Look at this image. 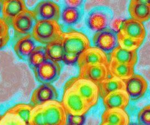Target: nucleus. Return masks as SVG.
Segmentation results:
<instances>
[{
	"instance_id": "ddd939ff",
	"label": "nucleus",
	"mask_w": 150,
	"mask_h": 125,
	"mask_svg": "<svg viewBox=\"0 0 150 125\" xmlns=\"http://www.w3.org/2000/svg\"><path fill=\"white\" fill-rule=\"evenodd\" d=\"M79 68L86 65L103 64L108 67L109 57L102 50L96 47H90L79 56L77 61Z\"/></svg>"
},
{
	"instance_id": "c756f323",
	"label": "nucleus",
	"mask_w": 150,
	"mask_h": 125,
	"mask_svg": "<svg viewBox=\"0 0 150 125\" xmlns=\"http://www.w3.org/2000/svg\"><path fill=\"white\" fill-rule=\"evenodd\" d=\"M0 125H27L18 116L6 112L0 119Z\"/></svg>"
},
{
	"instance_id": "b1692460",
	"label": "nucleus",
	"mask_w": 150,
	"mask_h": 125,
	"mask_svg": "<svg viewBox=\"0 0 150 125\" xmlns=\"http://www.w3.org/2000/svg\"><path fill=\"white\" fill-rule=\"evenodd\" d=\"M45 49L47 59L57 62L62 61L64 55L62 38L56 41L46 45Z\"/></svg>"
},
{
	"instance_id": "423d86ee",
	"label": "nucleus",
	"mask_w": 150,
	"mask_h": 125,
	"mask_svg": "<svg viewBox=\"0 0 150 125\" xmlns=\"http://www.w3.org/2000/svg\"><path fill=\"white\" fill-rule=\"evenodd\" d=\"M62 66L59 62L47 59L33 70L36 80L42 84H51L60 77Z\"/></svg>"
},
{
	"instance_id": "4be33fe9",
	"label": "nucleus",
	"mask_w": 150,
	"mask_h": 125,
	"mask_svg": "<svg viewBox=\"0 0 150 125\" xmlns=\"http://www.w3.org/2000/svg\"><path fill=\"white\" fill-rule=\"evenodd\" d=\"M98 86L100 97L102 99L111 92L125 89L124 81L115 77H110L100 83Z\"/></svg>"
},
{
	"instance_id": "7ed1b4c3",
	"label": "nucleus",
	"mask_w": 150,
	"mask_h": 125,
	"mask_svg": "<svg viewBox=\"0 0 150 125\" xmlns=\"http://www.w3.org/2000/svg\"><path fill=\"white\" fill-rule=\"evenodd\" d=\"M65 85L71 86L84 99L91 108L98 103L100 92L98 86L88 80L75 77L70 79Z\"/></svg>"
},
{
	"instance_id": "a211bd4d",
	"label": "nucleus",
	"mask_w": 150,
	"mask_h": 125,
	"mask_svg": "<svg viewBox=\"0 0 150 125\" xmlns=\"http://www.w3.org/2000/svg\"><path fill=\"white\" fill-rule=\"evenodd\" d=\"M27 9L25 2L23 0L2 1V18L7 24H11V21L22 11Z\"/></svg>"
},
{
	"instance_id": "a19ab883",
	"label": "nucleus",
	"mask_w": 150,
	"mask_h": 125,
	"mask_svg": "<svg viewBox=\"0 0 150 125\" xmlns=\"http://www.w3.org/2000/svg\"><path fill=\"white\" fill-rule=\"evenodd\" d=\"M2 118V115H0V119Z\"/></svg>"
},
{
	"instance_id": "f8f14e48",
	"label": "nucleus",
	"mask_w": 150,
	"mask_h": 125,
	"mask_svg": "<svg viewBox=\"0 0 150 125\" xmlns=\"http://www.w3.org/2000/svg\"><path fill=\"white\" fill-rule=\"evenodd\" d=\"M125 86V90L133 101L139 100L147 92L148 83L142 76L134 74L129 79L124 81Z\"/></svg>"
},
{
	"instance_id": "7c9ffc66",
	"label": "nucleus",
	"mask_w": 150,
	"mask_h": 125,
	"mask_svg": "<svg viewBox=\"0 0 150 125\" xmlns=\"http://www.w3.org/2000/svg\"><path fill=\"white\" fill-rule=\"evenodd\" d=\"M139 125H150V105L149 104L141 109L138 114Z\"/></svg>"
},
{
	"instance_id": "9b49d317",
	"label": "nucleus",
	"mask_w": 150,
	"mask_h": 125,
	"mask_svg": "<svg viewBox=\"0 0 150 125\" xmlns=\"http://www.w3.org/2000/svg\"><path fill=\"white\" fill-rule=\"evenodd\" d=\"M95 47L110 54L118 46L116 33L110 28L96 32L92 38Z\"/></svg>"
},
{
	"instance_id": "2eb2a0df",
	"label": "nucleus",
	"mask_w": 150,
	"mask_h": 125,
	"mask_svg": "<svg viewBox=\"0 0 150 125\" xmlns=\"http://www.w3.org/2000/svg\"><path fill=\"white\" fill-rule=\"evenodd\" d=\"M120 32L138 41H143L146 36V30L143 23L132 18L124 21Z\"/></svg>"
},
{
	"instance_id": "58836bf2",
	"label": "nucleus",
	"mask_w": 150,
	"mask_h": 125,
	"mask_svg": "<svg viewBox=\"0 0 150 125\" xmlns=\"http://www.w3.org/2000/svg\"><path fill=\"white\" fill-rule=\"evenodd\" d=\"M100 125H112V124H109V123H104V122H102Z\"/></svg>"
},
{
	"instance_id": "f3484780",
	"label": "nucleus",
	"mask_w": 150,
	"mask_h": 125,
	"mask_svg": "<svg viewBox=\"0 0 150 125\" xmlns=\"http://www.w3.org/2000/svg\"><path fill=\"white\" fill-rule=\"evenodd\" d=\"M128 10L132 19L143 23L150 19V2L132 0L130 2Z\"/></svg>"
},
{
	"instance_id": "cd10ccee",
	"label": "nucleus",
	"mask_w": 150,
	"mask_h": 125,
	"mask_svg": "<svg viewBox=\"0 0 150 125\" xmlns=\"http://www.w3.org/2000/svg\"><path fill=\"white\" fill-rule=\"evenodd\" d=\"M118 46L128 51H137L141 46L143 41L133 40L122 35L120 32L116 34Z\"/></svg>"
},
{
	"instance_id": "a878e982",
	"label": "nucleus",
	"mask_w": 150,
	"mask_h": 125,
	"mask_svg": "<svg viewBox=\"0 0 150 125\" xmlns=\"http://www.w3.org/2000/svg\"><path fill=\"white\" fill-rule=\"evenodd\" d=\"M47 59L45 46H37L29 56L27 60L30 68L33 70Z\"/></svg>"
},
{
	"instance_id": "473e14b6",
	"label": "nucleus",
	"mask_w": 150,
	"mask_h": 125,
	"mask_svg": "<svg viewBox=\"0 0 150 125\" xmlns=\"http://www.w3.org/2000/svg\"><path fill=\"white\" fill-rule=\"evenodd\" d=\"M86 120L85 115L73 116L68 115V122L69 124L74 125H83Z\"/></svg>"
},
{
	"instance_id": "f704fd0d",
	"label": "nucleus",
	"mask_w": 150,
	"mask_h": 125,
	"mask_svg": "<svg viewBox=\"0 0 150 125\" xmlns=\"http://www.w3.org/2000/svg\"><path fill=\"white\" fill-rule=\"evenodd\" d=\"M9 34V26L2 18L0 17V37Z\"/></svg>"
},
{
	"instance_id": "9d476101",
	"label": "nucleus",
	"mask_w": 150,
	"mask_h": 125,
	"mask_svg": "<svg viewBox=\"0 0 150 125\" xmlns=\"http://www.w3.org/2000/svg\"><path fill=\"white\" fill-rule=\"evenodd\" d=\"M110 77L108 67L105 65H86L79 68V78L91 81L97 85Z\"/></svg>"
},
{
	"instance_id": "bb28decb",
	"label": "nucleus",
	"mask_w": 150,
	"mask_h": 125,
	"mask_svg": "<svg viewBox=\"0 0 150 125\" xmlns=\"http://www.w3.org/2000/svg\"><path fill=\"white\" fill-rule=\"evenodd\" d=\"M33 107L32 104L19 103L9 108L7 112L16 114L28 125L30 113Z\"/></svg>"
},
{
	"instance_id": "393cba45",
	"label": "nucleus",
	"mask_w": 150,
	"mask_h": 125,
	"mask_svg": "<svg viewBox=\"0 0 150 125\" xmlns=\"http://www.w3.org/2000/svg\"><path fill=\"white\" fill-rule=\"evenodd\" d=\"M60 16L65 25L73 26L79 21L82 13L79 9L66 6L63 9Z\"/></svg>"
},
{
	"instance_id": "6ab92c4d",
	"label": "nucleus",
	"mask_w": 150,
	"mask_h": 125,
	"mask_svg": "<svg viewBox=\"0 0 150 125\" xmlns=\"http://www.w3.org/2000/svg\"><path fill=\"white\" fill-rule=\"evenodd\" d=\"M36 46V42L31 34H29L17 40L14 45V50L21 60H27Z\"/></svg>"
},
{
	"instance_id": "39448f33",
	"label": "nucleus",
	"mask_w": 150,
	"mask_h": 125,
	"mask_svg": "<svg viewBox=\"0 0 150 125\" xmlns=\"http://www.w3.org/2000/svg\"><path fill=\"white\" fill-rule=\"evenodd\" d=\"M46 125H67L68 115L61 102L53 100L41 105Z\"/></svg>"
},
{
	"instance_id": "79ce46f5",
	"label": "nucleus",
	"mask_w": 150,
	"mask_h": 125,
	"mask_svg": "<svg viewBox=\"0 0 150 125\" xmlns=\"http://www.w3.org/2000/svg\"><path fill=\"white\" fill-rule=\"evenodd\" d=\"M71 125V124H68V125Z\"/></svg>"
},
{
	"instance_id": "0eeeda50",
	"label": "nucleus",
	"mask_w": 150,
	"mask_h": 125,
	"mask_svg": "<svg viewBox=\"0 0 150 125\" xmlns=\"http://www.w3.org/2000/svg\"><path fill=\"white\" fill-rule=\"evenodd\" d=\"M35 22L33 10L28 9L15 16L10 24L15 32V39L30 34Z\"/></svg>"
},
{
	"instance_id": "f03ea898",
	"label": "nucleus",
	"mask_w": 150,
	"mask_h": 125,
	"mask_svg": "<svg viewBox=\"0 0 150 125\" xmlns=\"http://www.w3.org/2000/svg\"><path fill=\"white\" fill-rule=\"evenodd\" d=\"M61 102L68 115L83 116L91 109L84 99L70 86L65 85Z\"/></svg>"
},
{
	"instance_id": "20e7f679",
	"label": "nucleus",
	"mask_w": 150,
	"mask_h": 125,
	"mask_svg": "<svg viewBox=\"0 0 150 125\" xmlns=\"http://www.w3.org/2000/svg\"><path fill=\"white\" fill-rule=\"evenodd\" d=\"M62 41L64 53L78 56L91 47V42L87 36L78 31L63 32Z\"/></svg>"
},
{
	"instance_id": "f257e3e1",
	"label": "nucleus",
	"mask_w": 150,
	"mask_h": 125,
	"mask_svg": "<svg viewBox=\"0 0 150 125\" xmlns=\"http://www.w3.org/2000/svg\"><path fill=\"white\" fill-rule=\"evenodd\" d=\"M63 32L58 21H37L32 31V36L35 42L48 45L62 38Z\"/></svg>"
},
{
	"instance_id": "c9c22d12",
	"label": "nucleus",
	"mask_w": 150,
	"mask_h": 125,
	"mask_svg": "<svg viewBox=\"0 0 150 125\" xmlns=\"http://www.w3.org/2000/svg\"><path fill=\"white\" fill-rule=\"evenodd\" d=\"M65 4L67 7L79 9L83 5V1L81 0H68L65 1Z\"/></svg>"
},
{
	"instance_id": "4c0bfd02",
	"label": "nucleus",
	"mask_w": 150,
	"mask_h": 125,
	"mask_svg": "<svg viewBox=\"0 0 150 125\" xmlns=\"http://www.w3.org/2000/svg\"><path fill=\"white\" fill-rule=\"evenodd\" d=\"M2 1H0V14L2 12Z\"/></svg>"
},
{
	"instance_id": "6e6552de",
	"label": "nucleus",
	"mask_w": 150,
	"mask_h": 125,
	"mask_svg": "<svg viewBox=\"0 0 150 125\" xmlns=\"http://www.w3.org/2000/svg\"><path fill=\"white\" fill-rule=\"evenodd\" d=\"M111 19V14L108 9L98 7L94 9L89 13L86 23L91 31L97 32L108 28Z\"/></svg>"
},
{
	"instance_id": "1a4fd4ad",
	"label": "nucleus",
	"mask_w": 150,
	"mask_h": 125,
	"mask_svg": "<svg viewBox=\"0 0 150 125\" xmlns=\"http://www.w3.org/2000/svg\"><path fill=\"white\" fill-rule=\"evenodd\" d=\"M36 21H58L61 16L60 6L51 1L39 2L33 10Z\"/></svg>"
},
{
	"instance_id": "72a5a7b5",
	"label": "nucleus",
	"mask_w": 150,
	"mask_h": 125,
	"mask_svg": "<svg viewBox=\"0 0 150 125\" xmlns=\"http://www.w3.org/2000/svg\"><path fill=\"white\" fill-rule=\"evenodd\" d=\"M79 56L73 54L64 53L62 61L66 64L71 65L77 62Z\"/></svg>"
},
{
	"instance_id": "412c9836",
	"label": "nucleus",
	"mask_w": 150,
	"mask_h": 125,
	"mask_svg": "<svg viewBox=\"0 0 150 125\" xmlns=\"http://www.w3.org/2000/svg\"><path fill=\"white\" fill-rule=\"evenodd\" d=\"M102 122L115 125H129L130 117L125 109L115 108L106 109L101 116Z\"/></svg>"
},
{
	"instance_id": "dca6fc26",
	"label": "nucleus",
	"mask_w": 150,
	"mask_h": 125,
	"mask_svg": "<svg viewBox=\"0 0 150 125\" xmlns=\"http://www.w3.org/2000/svg\"><path fill=\"white\" fill-rule=\"evenodd\" d=\"M106 109L119 108L125 109L129 104L130 97L125 90L111 92L103 99Z\"/></svg>"
},
{
	"instance_id": "5701e85b",
	"label": "nucleus",
	"mask_w": 150,
	"mask_h": 125,
	"mask_svg": "<svg viewBox=\"0 0 150 125\" xmlns=\"http://www.w3.org/2000/svg\"><path fill=\"white\" fill-rule=\"evenodd\" d=\"M134 67L132 65L114 62H109L108 65L111 76L115 77L123 81L129 79L134 75Z\"/></svg>"
},
{
	"instance_id": "4468645a",
	"label": "nucleus",
	"mask_w": 150,
	"mask_h": 125,
	"mask_svg": "<svg viewBox=\"0 0 150 125\" xmlns=\"http://www.w3.org/2000/svg\"><path fill=\"white\" fill-rule=\"evenodd\" d=\"M58 99L59 93L52 84H41L32 93L30 104L33 106L40 105L50 101L57 100Z\"/></svg>"
},
{
	"instance_id": "ea45409f",
	"label": "nucleus",
	"mask_w": 150,
	"mask_h": 125,
	"mask_svg": "<svg viewBox=\"0 0 150 125\" xmlns=\"http://www.w3.org/2000/svg\"><path fill=\"white\" fill-rule=\"evenodd\" d=\"M129 125H139L136 123H132V124H129Z\"/></svg>"
},
{
	"instance_id": "e433bc0d",
	"label": "nucleus",
	"mask_w": 150,
	"mask_h": 125,
	"mask_svg": "<svg viewBox=\"0 0 150 125\" xmlns=\"http://www.w3.org/2000/svg\"><path fill=\"white\" fill-rule=\"evenodd\" d=\"M10 35L4 36L0 37V50H2L4 48L8 43V42L10 41Z\"/></svg>"
},
{
	"instance_id": "c85d7f7f",
	"label": "nucleus",
	"mask_w": 150,
	"mask_h": 125,
	"mask_svg": "<svg viewBox=\"0 0 150 125\" xmlns=\"http://www.w3.org/2000/svg\"><path fill=\"white\" fill-rule=\"evenodd\" d=\"M28 125H46L41 105L34 106L30 113Z\"/></svg>"
},
{
	"instance_id": "aec40b11",
	"label": "nucleus",
	"mask_w": 150,
	"mask_h": 125,
	"mask_svg": "<svg viewBox=\"0 0 150 125\" xmlns=\"http://www.w3.org/2000/svg\"><path fill=\"white\" fill-rule=\"evenodd\" d=\"M109 54V62H116L134 67L138 60L137 51H128L119 46L114 49Z\"/></svg>"
},
{
	"instance_id": "2f4dec72",
	"label": "nucleus",
	"mask_w": 150,
	"mask_h": 125,
	"mask_svg": "<svg viewBox=\"0 0 150 125\" xmlns=\"http://www.w3.org/2000/svg\"><path fill=\"white\" fill-rule=\"evenodd\" d=\"M124 19L122 18H115L111 21L110 23L109 28L111 30L114 32L115 33H118L122 28L123 22Z\"/></svg>"
}]
</instances>
